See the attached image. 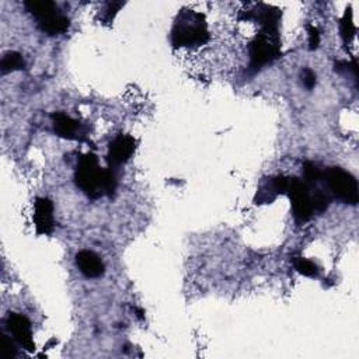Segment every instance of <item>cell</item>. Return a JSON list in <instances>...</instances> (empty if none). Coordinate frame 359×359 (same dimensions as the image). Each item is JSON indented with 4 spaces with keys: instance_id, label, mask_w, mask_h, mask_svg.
<instances>
[{
    "instance_id": "1",
    "label": "cell",
    "mask_w": 359,
    "mask_h": 359,
    "mask_svg": "<svg viewBox=\"0 0 359 359\" xmlns=\"http://www.w3.org/2000/svg\"><path fill=\"white\" fill-rule=\"evenodd\" d=\"M209 38L203 17L198 13H187L180 17L172 31V42L174 47H198L203 45Z\"/></svg>"
},
{
    "instance_id": "2",
    "label": "cell",
    "mask_w": 359,
    "mask_h": 359,
    "mask_svg": "<svg viewBox=\"0 0 359 359\" xmlns=\"http://www.w3.org/2000/svg\"><path fill=\"white\" fill-rule=\"evenodd\" d=\"M26 9L34 16L40 28L48 35L62 34L69 28V19L49 0H30L24 3Z\"/></svg>"
},
{
    "instance_id": "3",
    "label": "cell",
    "mask_w": 359,
    "mask_h": 359,
    "mask_svg": "<svg viewBox=\"0 0 359 359\" xmlns=\"http://www.w3.org/2000/svg\"><path fill=\"white\" fill-rule=\"evenodd\" d=\"M104 173L106 169H100L97 156L87 153L79 160L75 181L87 197L96 199L104 195Z\"/></svg>"
},
{
    "instance_id": "4",
    "label": "cell",
    "mask_w": 359,
    "mask_h": 359,
    "mask_svg": "<svg viewBox=\"0 0 359 359\" xmlns=\"http://www.w3.org/2000/svg\"><path fill=\"white\" fill-rule=\"evenodd\" d=\"M324 180L331 192L338 199L349 205H356L359 199V191L358 183L352 174L340 167H331L326 172Z\"/></svg>"
},
{
    "instance_id": "5",
    "label": "cell",
    "mask_w": 359,
    "mask_h": 359,
    "mask_svg": "<svg viewBox=\"0 0 359 359\" xmlns=\"http://www.w3.org/2000/svg\"><path fill=\"white\" fill-rule=\"evenodd\" d=\"M286 194L291 198L292 212L298 224H305L313 217V205L310 199V190L308 184L299 178H290Z\"/></svg>"
},
{
    "instance_id": "6",
    "label": "cell",
    "mask_w": 359,
    "mask_h": 359,
    "mask_svg": "<svg viewBox=\"0 0 359 359\" xmlns=\"http://www.w3.org/2000/svg\"><path fill=\"white\" fill-rule=\"evenodd\" d=\"M279 56L278 37L261 33L250 45V70L257 72Z\"/></svg>"
},
{
    "instance_id": "7",
    "label": "cell",
    "mask_w": 359,
    "mask_h": 359,
    "mask_svg": "<svg viewBox=\"0 0 359 359\" xmlns=\"http://www.w3.org/2000/svg\"><path fill=\"white\" fill-rule=\"evenodd\" d=\"M136 149V140L131 135H119L117 136L108 148L107 160L110 169H115L124 163H126Z\"/></svg>"
},
{
    "instance_id": "8",
    "label": "cell",
    "mask_w": 359,
    "mask_h": 359,
    "mask_svg": "<svg viewBox=\"0 0 359 359\" xmlns=\"http://www.w3.org/2000/svg\"><path fill=\"white\" fill-rule=\"evenodd\" d=\"M52 121H53L55 133L59 137L69 139V140H81V142L86 140L87 137L86 128L79 121L70 118L62 112L53 114Z\"/></svg>"
},
{
    "instance_id": "9",
    "label": "cell",
    "mask_w": 359,
    "mask_h": 359,
    "mask_svg": "<svg viewBox=\"0 0 359 359\" xmlns=\"http://www.w3.org/2000/svg\"><path fill=\"white\" fill-rule=\"evenodd\" d=\"M9 331L13 334L15 340L27 351H34L35 345L33 341V331L30 320L19 313H10L6 320Z\"/></svg>"
},
{
    "instance_id": "10",
    "label": "cell",
    "mask_w": 359,
    "mask_h": 359,
    "mask_svg": "<svg viewBox=\"0 0 359 359\" xmlns=\"http://www.w3.org/2000/svg\"><path fill=\"white\" fill-rule=\"evenodd\" d=\"M34 225L38 235H51L55 228L53 205L48 198H37L34 205Z\"/></svg>"
},
{
    "instance_id": "11",
    "label": "cell",
    "mask_w": 359,
    "mask_h": 359,
    "mask_svg": "<svg viewBox=\"0 0 359 359\" xmlns=\"http://www.w3.org/2000/svg\"><path fill=\"white\" fill-rule=\"evenodd\" d=\"M76 264L81 272L87 278H99L104 274V264L101 258L90 250L79 251L76 256Z\"/></svg>"
},
{
    "instance_id": "12",
    "label": "cell",
    "mask_w": 359,
    "mask_h": 359,
    "mask_svg": "<svg viewBox=\"0 0 359 359\" xmlns=\"http://www.w3.org/2000/svg\"><path fill=\"white\" fill-rule=\"evenodd\" d=\"M26 62L19 52H8L5 53L2 63H0V69H2V74H10L15 70H22L24 69Z\"/></svg>"
},
{
    "instance_id": "13",
    "label": "cell",
    "mask_w": 359,
    "mask_h": 359,
    "mask_svg": "<svg viewBox=\"0 0 359 359\" xmlns=\"http://www.w3.org/2000/svg\"><path fill=\"white\" fill-rule=\"evenodd\" d=\"M340 31H341V37L344 40L345 44L351 42L353 35H355V24L352 22V13H351V9H348L341 20V24H340Z\"/></svg>"
},
{
    "instance_id": "14",
    "label": "cell",
    "mask_w": 359,
    "mask_h": 359,
    "mask_svg": "<svg viewBox=\"0 0 359 359\" xmlns=\"http://www.w3.org/2000/svg\"><path fill=\"white\" fill-rule=\"evenodd\" d=\"M294 265L298 269V272H301L302 275H306V276H317L319 275L317 265L308 258L298 257V258L294 260Z\"/></svg>"
},
{
    "instance_id": "15",
    "label": "cell",
    "mask_w": 359,
    "mask_h": 359,
    "mask_svg": "<svg viewBox=\"0 0 359 359\" xmlns=\"http://www.w3.org/2000/svg\"><path fill=\"white\" fill-rule=\"evenodd\" d=\"M310 199H312L313 210H317V212H324L331 202L328 194L322 190L313 191V194H310Z\"/></svg>"
},
{
    "instance_id": "16",
    "label": "cell",
    "mask_w": 359,
    "mask_h": 359,
    "mask_svg": "<svg viewBox=\"0 0 359 359\" xmlns=\"http://www.w3.org/2000/svg\"><path fill=\"white\" fill-rule=\"evenodd\" d=\"M303 174H305V183L308 184V187H315L323 178V174L310 162H306L303 165Z\"/></svg>"
},
{
    "instance_id": "17",
    "label": "cell",
    "mask_w": 359,
    "mask_h": 359,
    "mask_svg": "<svg viewBox=\"0 0 359 359\" xmlns=\"http://www.w3.org/2000/svg\"><path fill=\"white\" fill-rule=\"evenodd\" d=\"M0 356L5 358V359H10V358L16 356L15 344L5 334H0Z\"/></svg>"
},
{
    "instance_id": "18",
    "label": "cell",
    "mask_w": 359,
    "mask_h": 359,
    "mask_svg": "<svg viewBox=\"0 0 359 359\" xmlns=\"http://www.w3.org/2000/svg\"><path fill=\"white\" fill-rule=\"evenodd\" d=\"M308 31H309V49L315 51V49H317V47L320 44L319 30L316 27H313V26H309Z\"/></svg>"
},
{
    "instance_id": "19",
    "label": "cell",
    "mask_w": 359,
    "mask_h": 359,
    "mask_svg": "<svg viewBox=\"0 0 359 359\" xmlns=\"http://www.w3.org/2000/svg\"><path fill=\"white\" fill-rule=\"evenodd\" d=\"M302 79H303V85H305L306 89H309V90L315 89V86H316V74H315L313 70L305 69L303 74H302Z\"/></svg>"
},
{
    "instance_id": "20",
    "label": "cell",
    "mask_w": 359,
    "mask_h": 359,
    "mask_svg": "<svg viewBox=\"0 0 359 359\" xmlns=\"http://www.w3.org/2000/svg\"><path fill=\"white\" fill-rule=\"evenodd\" d=\"M122 8V3H110L107 10H106V16H104V20L106 22H111L114 19V16L117 15V12Z\"/></svg>"
},
{
    "instance_id": "21",
    "label": "cell",
    "mask_w": 359,
    "mask_h": 359,
    "mask_svg": "<svg viewBox=\"0 0 359 359\" xmlns=\"http://www.w3.org/2000/svg\"><path fill=\"white\" fill-rule=\"evenodd\" d=\"M133 312L136 313L137 319H140V320L145 319V316H143V315H145V313H143V310H142V309H139V308H133Z\"/></svg>"
}]
</instances>
